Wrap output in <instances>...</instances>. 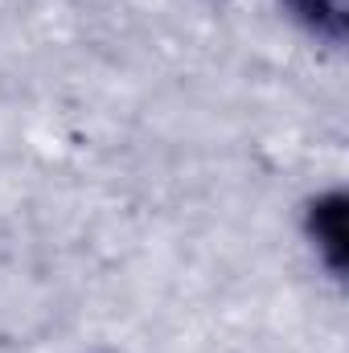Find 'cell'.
Wrapping results in <instances>:
<instances>
[{
  "mask_svg": "<svg viewBox=\"0 0 349 353\" xmlns=\"http://www.w3.org/2000/svg\"><path fill=\"white\" fill-rule=\"evenodd\" d=\"M308 230H312L317 251L325 255L329 271H341V259H346V201H341V193H329L312 205Z\"/></svg>",
  "mask_w": 349,
  "mask_h": 353,
  "instance_id": "1",
  "label": "cell"
},
{
  "mask_svg": "<svg viewBox=\"0 0 349 353\" xmlns=\"http://www.w3.org/2000/svg\"><path fill=\"white\" fill-rule=\"evenodd\" d=\"M283 4L308 33H317L333 46L346 37V0H283Z\"/></svg>",
  "mask_w": 349,
  "mask_h": 353,
  "instance_id": "2",
  "label": "cell"
}]
</instances>
